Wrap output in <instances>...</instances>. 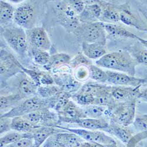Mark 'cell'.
I'll use <instances>...</instances> for the list:
<instances>
[{"label": "cell", "mask_w": 147, "mask_h": 147, "mask_svg": "<svg viewBox=\"0 0 147 147\" xmlns=\"http://www.w3.org/2000/svg\"><path fill=\"white\" fill-rule=\"evenodd\" d=\"M95 64L99 67L125 73L131 76H135L136 68L138 65L131 54L124 51L107 53L100 59H97Z\"/></svg>", "instance_id": "cell-1"}, {"label": "cell", "mask_w": 147, "mask_h": 147, "mask_svg": "<svg viewBox=\"0 0 147 147\" xmlns=\"http://www.w3.org/2000/svg\"><path fill=\"white\" fill-rule=\"evenodd\" d=\"M58 95V94L51 98L44 99L38 95H35L22 101L13 109L1 115V117L13 118L16 117H22L44 108L53 109Z\"/></svg>", "instance_id": "cell-2"}, {"label": "cell", "mask_w": 147, "mask_h": 147, "mask_svg": "<svg viewBox=\"0 0 147 147\" xmlns=\"http://www.w3.org/2000/svg\"><path fill=\"white\" fill-rule=\"evenodd\" d=\"M1 34L7 44L20 56L24 57L28 50L26 31L17 25L1 28Z\"/></svg>", "instance_id": "cell-3"}, {"label": "cell", "mask_w": 147, "mask_h": 147, "mask_svg": "<svg viewBox=\"0 0 147 147\" xmlns=\"http://www.w3.org/2000/svg\"><path fill=\"white\" fill-rule=\"evenodd\" d=\"M136 102V101L117 102L113 107L107 109L105 116L110 118V122L126 127L133 124L135 120Z\"/></svg>", "instance_id": "cell-4"}, {"label": "cell", "mask_w": 147, "mask_h": 147, "mask_svg": "<svg viewBox=\"0 0 147 147\" xmlns=\"http://www.w3.org/2000/svg\"><path fill=\"white\" fill-rule=\"evenodd\" d=\"M36 1H27L16 8L14 22L18 26L26 30L35 27L39 17V10Z\"/></svg>", "instance_id": "cell-5"}, {"label": "cell", "mask_w": 147, "mask_h": 147, "mask_svg": "<svg viewBox=\"0 0 147 147\" xmlns=\"http://www.w3.org/2000/svg\"><path fill=\"white\" fill-rule=\"evenodd\" d=\"M82 42L99 43L106 44L107 34L104 27V23L101 21L91 24H81L74 34Z\"/></svg>", "instance_id": "cell-6"}, {"label": "cell", "mask_w": 147, "mask_h": 147, "mask_svg": "<svg viewBox=\"0 0 147 147\" xmlns=\"http://www.w3.org/2000/svg\"><path fill=\"white\" fill-rule=\"evenodd\" d=\"M57 127L67 131L74 133L87 142L96 143L102 145L105 147H118L115 140L102 131H92L85 129H74L59 126Z\"/></svg>", "instance_id": "cell-7"}, {"label": "cell", "mask_w": 147, "mask_h": 147, "mask_svg": "<svg viewBox=\"0 0 147 147\" xmlns=\"http://www.w3.org/2000/svg\"><path fill=\"white\" fill-rule=\"evenodd\" d=\"M22 117L32 124L40 127H57L60 123L58 113L49 108H42Z\"/></svg>", "instance_id": "cell-8"}, {"label": "cell", "mask_w": 147, "mask_h": 147, "mask_svg": "<svg viewBox=\"0 0 147 147\" xmlns=\"http://www.w3.org/2000/svg\"><path fill=\"white\" fill-rule=\"evenodd\" d=\"M0 62V74L2 82L17 75L18 73L23 72L22 65L13 54L4 48L1 49Z\"/></svg>", "instance_id": "cell-9"}, {"label": "cell", "mask_w": 147, "mask_h": 147, "mask_svg": "<svg viewBox=\"0 0 147 147\" xmlns=\"http://www.w3.org/2000/svg\"><path fill=\"white\" fill-rule=\"evenodd\" d=\"M26 31L28 44L31 49L44 51L51 50L52 48L51 42L44 27H35L32 29Z\"/></svg>", "instance_id": "cell-10"}, {"label": "cell", "mask_w": 147, "mask_h": 147, "mask_svg": "<svg viewBox=\"0 0 147 147\" xmlns=\"http://www.w3.org/2000/svg\"><path fill=\"white\" fill-rule=\"evenodd\" d=\"M85 142L78 135L72 132L54 134L44 143V147H77Z\"/></svg>", "instance_id": "cell-11"}, {"label": "cell", "mask_w": 147, "mask_h": 147, "mask_svg": "<svg viewBox=\"0 0 147 147\" xmlns=\"http://www.w3.org/2000/svg\"><path fill=\"white\" fill-rule=\"evenodd\" d=\"M108 74L107 82L114 86L140 87L141 85L146 83V80L138 78L131 76L125 73L117 71H107Z\"/></svg>", "instance_id": "cell-12"}, {"label": "cell", "mask_w": 147, "mask_h": 147, "mask_svg": "<svg viewBox=\"0 0 147 147\" xmlns=\"http://www.w3.org/2000/svg\"><path fill=\"white\" fill-rule=\"evenodd\" d=\"M117 7L121 22L138 30L147 32V24L139 16L134 13L127 3L117 5Z\"/></svg>", "instance_id": "cell-13"}, {"label": "cell", "mask_w": 147, "mask_h": 147, "mask_svg": "<svg viewBox=\"0 0 147 147\" xmlns=\"http://www.w3.org/2000/svg\"><path fill=\"white\" fill-rule=\"evenodd\" d=\"M54 83L58 86L62 91L71 94L77 93L82 87V83L76 79L70 73L64 72L54 74Z\"/></svg>", "instance_id": "cell-14"}, {"label": "cell", "mask_w": 147, "mask_h": 147, "mask_svg": "<svg viewBox=\"0 0 147 147\" xmlns=\"http://www.w3.org/2000/svg\"><path fill=\"white\" fill-rule=\"evenodd\" d=\"M60 122L76 124L81 119L86 118L82 108L80 107L73 101H70L62 112L58 113Z\"/></svg>", "instance_id": "cell-15"}, {"label": "cell", "mask_w": 147, "mask_h": 147, "mask_svg": "<svg viewBox=\"0 0 147 147\" xmlns=\"http://www.w3.org/2000/svg\"><path fill=\"white\" fill-rule=\"evenodd\" d=\"M86 3L84 11L78 16L82 24H91L100 21L102 9L97 1H85Z\"/></svg>", "instance_id": "cell-16"}, {"label": "cell", "mask_w": 147, "mask_h": 147, "mask_svg": "<svg viewBox=\"0 0 147 147\" xmlns=\"http://www.w3.org/2000/svg\"><path fill=\"white\" fill-rule=\"evenodd\" d=\"M140 87H131L122 86H111V94L117 102H126L136 101L138 98Z\"/></svg>", "instance_id": "cell-17"}, {"label": "cell", "mask_w": 147, "mask_h": 147, "mask_svg": "<svg viewBox=\"0 0 147 147\" xmlns=\"http://www.w3.org/2000/svg\"><path fill=\"white\" fill-rule=\"evenodd\" d=\"M97 1L102 9L100 21L107 24H116L120 21L117 5L104 1Z\"/></svg>", "instance_id": "cell-18"}, {"label": "cell", "mask_w": 147, "mask_h": 147, "mask_svg": "<svg viewBox=\"0 0 147 147\" xmlns=\"http://www.w3.org/2000/svg\"><path fill=\"white\" fill-rule=\"evenodd\" d=\"M63 130L64 129L54 127H40L36 128L31 132L34 147H40L48 138L54 134L63 132Z\"/></svg>", "instance_id": "cell-19"}, {"label": "cell", "mask_w": 147, "mask_h": 147, "mask_svg": "<svg viewBox=\"0 0 147 147\" xmlns=\"http://www.w3.org/2000/svg\"><path fill=\"white\" fill-rule=\"evenodd\" d=\"M104 27L106 31L107 37L110 36L114 38H131L137 39L138 36L128 31L121 25L117 24L104 23Z\"/></svg>", "instance_id": "cell-20"}, {"label": "cell", "mask_w": 147, "mask_h": 147, "mask_svg": "<svg viewBox=\"0 0 147 147\" xmlns=\"http://www.w3.org/2000/svg\"><path fill=\"white\" fill-rule=\"evenodd\" d=\"M82 53L90 59H99L107 54L105 45L99 43L82 42Z\"/></svg>", "instance_id": "cell-21"}, {"label": "cell", "mask_w": 147, "mask_h": 147, "mask_svg": "<svg viewBox=\"0 0 147 147\" xmlns=\"http://www.w3.org/2000/svg\"><path fill=\"white\" fill-rule=\"evenodd\" d=\"M75 124L83 128V129L97 131L98 129L104 130L107 128L109 127V122L105 117L98 119L86 118L78 120Z\"/></svg>", "instance_id": "cell-22"}, {"label": "cell", "mask_w": 147, "mask_h": 147, "mask_svg": "<svg viewBox=\"0 0 147 147\" xmlns=\"http://www.w3.org/2000/svg\"><path fill=\"white\" fill-rule=\"evenodd\" d=\"M111 86L105 85L104 88L95 96L94 104L107 107L111 108L114 106L117 102L115 101L111 92Z\"/></svg>", "instance_id": "cell-23"}, {"label": "cell", "mask_w": 147, "mask_h": 147, "mask_svg": "<svg viewBox=\"0 0 147 147\" xmlns=\"http://www.w3.org/2000/svg\"><path fill=\"white\" fill-rule=\"evenodd\" d=\"M16 8L4 1H0V22L1 28H5L12 25L14 21Z\"/></svg>", "instance_id": "cell-24"}, {"label": "cell", "mask_w": 147, "mask_h": 147, "mask_svg": "<svg viewBox=\"0 0 147 147\" xmlns=\"http://www.w3.org/2000/svg\"><path fill=\"white\" fill-rule=\"evenodd\" d=\"M71 60V57L66 53H57L51 55L48 63L44 66L47 71L53 70L65 65H69Z\"/></svg>", "instance_id": "cell-25"}, {"label": "cell", "mask_w": 147, "mask_h": 147, "mask_svg": "<svg viewBox=\"0 0 147 147\" xmlns=\"http://www.w3.org/2000/svg\"><path fill=\"white\" fill-rule=\"evenodd\" d=\"M125 127L109 122V127L103 131L113 135L122 142L127 144L132 137V136L129 130Z\"/></svg>", "instance_id": "cell-26"}, {"label": "cell", "mask_w": 147, "mask_h": 147, "mask_svg": "<svg viewBox=\"0 0 147 147\" xmlns=\"http://www.w3.org/2000/svg\"><path fill=\"white\" fill-rule=\"evenodd\" d=\"M32 124L23 117H16L12 119L11 129L22 133H31L34 129L40 127Z\"/></svg>", "instance_id": "cell-27"}, {"label": "cell", "mask_w": 147, "mask_h": 147, "mask_svg": "<svg viewBox=\"0 0 147 147\" xmlns=\"http://www.w3.org/2000/svg\"><path fill=\"white\" fill-rule=\"evenodd\" d=\"M38 88V85L28 77L20 81L18 84V93L27 98L30 96H33L37 95Z\"/></svg>", "instance_id": "cell-28"}, {"label": "cell", "mask_w": 147, "mask_h": 147, "mask_svg": "<svg viewBox=\"0 0 147 147\" xmlns=\"http://www.w3.org/2000/svg\"><path fill=\"white\" fill-rule=\"evenodd\" d=\"M26 98L24 97L21 94L17 93L14 94H11L8 95H1L0 97V108H1V112L4 111L5 109H11L20 102H21L24 99Z\"/></svg>", "instance_id": "cell-29"}, {"label": "cell", "mask_w": 147, "mask_h": 147, "mask_svg": "<svg viewBox=\"0 0 147 147\" xmlns=\"http://www.w3.org/2000/svg\"><path fill=\"white\" fill-rule=\"evenodd\" d=\"M24 138H32V133H22L16 131L7 132L0 139V147H4L8 145L16 142Z\"/></svg>", "instance_id": "cell-30"}, {"label": "cell", "mask_w": 147, "mask_h": 147, "mask_svg": "<svg viewBox=\"0 0 147 147\" xmlns=\"http://www.w3.org/2000/svg\"><path fill=\"white\" fill-rule=\"evenodd\" d=\"M107 107L97 105H91L85 107H82L84 113L88 118L98 119L105 116Z\"/></svg>", "instance_id": "cell-31"}, {"label": "cell", "mask_w": 147, "mask_h": 147, "mask_svg": "<svg viewBox=\"0 0 147 147\" xmlns=\"http://www.w3.org/2000/svg\"><path fill=\"white\" fill-rule=\"evenodd\" d=\"M62 90L55 84L41 85L38 87L37 95L42 98L48 99L59 94Z\"/></svg>", "instance_id": "cell-32"}, {"label": "cell", "mask_w": 147, "mask_h": 147, "mask_svg": "<svg viewBox=\"0 0 147 147\" xmlns=\"http://www.w3.org/2000/svg\"><path fill=\"white\" fill-rule=\"evenodd\" d=\"M88 67L90 69V78L91 80L101 84L107 82L108 74L107 71L102 70L96 65H91Z\"/></svg>", "instance_id": "cell-33"}, {"label": "cell", "mask_w": 147, "mask_h": 147, "mask_svg": "<svg viewBox=\"0 0 147 147\" xmlns=\"http://www.w3.org/2000/svg\"><path fill=\"white\" fill-rule=\"evenodd\" d=\"M131 55L138 64L147 66V48L144 46L135 45L132 48Z\"/></svg>", "instance_id": "cell-34"}, {"label": "cell", "mask_w": 147, "mask_h": 147, "mask_svg": "<svg viewBox=\"0 0 147 147\" xmlns=\"http://www.w3.org/2000/svg\"><path fill=\"white\" fill-rule=\"evenodd\" d=\"M71 100L82 107H85L94 104L95 96L90 94L77 92L72 94Z\"/></svg>", "instance_id": "cell-35"}, {"label": "cell", "mask_w": 147, "mask_h": 147, "mask_svg": "<svg viewBox=\"0 0 147 147\" xmlns=\"http://www.w3.org/2000/svg\"><path fill=\"white\" fill-rule=\"evenodd\" d=\"M104 84L101 83L89 82L83 85L77 92L90 94L95 96V95L104 88Z\"/></svg>", "instance_id": "cell-36"}, {"label": "cell", "mask_w": 147, "mask_h": 147, "mask_svg": "<svg viewBox=\"0 0 147 147\" xmlns=\"http://www.w3.org/2000/svg\"><path fill=\"white\" fill-rule=\"evenodd\" d=\"M71 94L61 91L58 95L57 100L53 108L57 113L62 112L71 100Z\"/></svg>", "instance_id": "cell-37"}, {"label": "cell", "mask_w": 147, "mask_h": 147, "mask_svg": "<svg viewBox=\"0 0 147 147\" xmlns=\"http://www.w3.org/2000/svg\"><path fill=\"white\" fill-rule=\"evenodd\" d=\"M91 65H93L91 59L87 57L82 53H79L73 58H71L69 64V65L74 68H76L82 65L90 67Z\"/></svg>", "instance_id": "cell-38"}, {"label": "cell", "mask_w": 147, "mask_h": 147, "mask_svg": "<svg viewBox=\"0 0 147 147\" xmlns=\"http://www.w3.org/2000/svg\"><path fill=\"white\" fill-rule=\"evenodd\" d=\"M31 51L35 63L44 66L48 63L51 57L50 53L35 49H31Z\"/></svg>", "instance_id": "cell-39"}, {"label": "cell", "mask_w": 147, "mask_h": 147, "mask_svg": "<svg viewBox=\"0 0 147 147\" xmlns=\"http://www.w3.org/2000/svg\"><path fill=\"white\" fill-rule=\"evenodd\" d=\"M74 77L80 82L86 81L90 78V69L87 66H80L76 68Z\"/></svg>", "instance_id": "cell-40"}, {"label": "cell", "mask_w": 147, "mask_h": 147, "mask_svg": "<svg viewBox=\"0 0 147 147\" xmlns=\"http://www.w3.org/2000/svg\"><path fill=\"white\" fill-rule=\"evenodd\" d=\"M133 124L137 131L142 132L147 131V115H142L135 119Z\"/></svg>", "instance_id": "cell-41"}, {"label": "cell", "mask_w": 147, "mask_h": 147, "mask_svg": "<svg viewBox=\"0 0 147 147\" xmlns=\"http://www.w3.org/2000/svg\"><path fill=\"white\" fill-rule=\"evenodd\" d=\"M69 4L71 7L73 11L75 12L77 16H79L84 11L86 3L85 1H79V0H72L68 1Z\"/></svg>", "instance_id": "cell-42"}, {"label": "cell", "mask_w": 147, "mask_h": 147, "mask_svg": "<svg viewBox=\"0 0 147 147\" xmlns=\"http://www.w3.org/2000/svg\"><path fill=\"white\" fill-rule=\"evenodd\" d=\"M12 119L9 117H1L0 118V134L9 132L11 129Z\"/></svg>", "instance_id": "cell-43"}, {"label": "cell", "mask_w": 147, "mask_h": 147, "mask_svg": "<svg viewBox=\"0 0 147 147\" xmlns=\"http://www.w3.org/2000/svg\"><path fill=\"white\" fill-rule=\"evenodd\" d=\"M33 146L34 140L32 138H24L4 147H32Z\"/></svg>", "instance_id": "cell-44"}, {"label": "cell", "mask_w": 147, "mask_h": 147, "mask_svg": "<svg viewBox=\"0 0 147 147\" xmlns=\"http://www.w3.org/2000/svg\"><path fill=\"white\" fill-rule=\"evenodd\" d=\"M77 147H105V146L96 143L85 141Z\"/></svg>", "instance_id": "cell-45"}, {"label": "cell", "mask_w": 147, "mask_h": 147, "mask_svg": "<svg viewBox=\"0 0 147 147\" xmlns=\"http://www.w3.org/2000/svg\"><path fill=\"white\" fill-rule=\"evenodd\" d=\"M138 98H140L143 101H145L147 102V88L143 89L142 90H140V94L138 96Z\"/></svg>", "instance_id": "cell-46"}, {"label": "cell", "mask_w": 147, "mask_h": 147, "mask_svg": "<svg viewBox=\"0 0 147 147\" xmlns=\"http://www.w3.org/2000/svg\"><path fill=\"white\" fill-rule=\"evenodd\" d=\"M138 40L139 41V42L143 45L145 47H146L147 48V40H144V39H142L140 37H138Z\"/></svg>", "instance_id": "cell-47"}, {"label": "cell", "mask_w": 147, "mask_h": 147, "mask_svg": "<svg viewBox=\"0 0 147 147\" xmlns=\"http://www.w3.org/2000/svg\"><path fill=\"white\" fill-rule=\"evenodd\" d=\"M32 147H34V146H32Z\"/></svg>", "instance_id": "cell-48"}]
</instances>
